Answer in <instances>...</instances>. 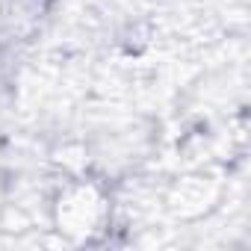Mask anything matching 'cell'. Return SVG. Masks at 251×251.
<instances>
[{
    "instance_id": "cell-1",
    "label": "cell",
    "mask_w": 251,
    "mask_h": 251,
    "mask_svg": "<svg viewBox=\"0 0 251 251\" xmlns=\"http://www.w3.org/2000/svg\"><path fill=\"white\" fill-rule=\"evenodd\" d=\"M56 219H59V230L68 233H89L98 230L106 219V201L103 195L89 186V183H74L59 195L56 204Z\"/></svg>"
},
{
    "instance_id": "cell-2",
    "label": "cell",
    "mask_w": 251,
    "mask_h": 251,
    "mask_svg": "<svg viewBox=\"0 0 251 251\" xmlns=\"http://www.w3.org/2000/svg\"><path fill=\"white\" fill-rule=\"evenodd\" d=\"M18 3H21L24 9H30L33 15H39V12H45V9H48L50 0H18Z\"/></svg>"
}]
</instances>
